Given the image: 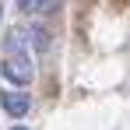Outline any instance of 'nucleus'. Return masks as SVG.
Listing matches in <instances>:
<instances>
[{
  "mask_svg": "<svg viewBox=\"0 0 130 130\" xmlns=\"http://www.w3.org/2000/svg\"><path fill=\"white\" fill-rule=\"evenodd\" d=\"M0 106H4L14 120H18V116H25V112H28V106H32V102H28V95H21V91H0Z\"/></svg>",
  "mask_w": 130,
  "mask_h": 130,
  "instance_id": "nucleus-2",
  "label": "nucleus"
},
{
  "mask_svg": "<svg viewBox=\"0 0 130 130\" xmlns=\"http://www.w3.org/2000/svg\"><path fill=\"white\" fill-rule=\"evenodd\" d=\"M28 39H32V46H35L39 53H46V49H49V32H46V28H39V25H32V28H28Z\"/></svg>",
  "mask_w": 130,
  "mask_h": 130,
  "instance_id": "nucleus-4",
  "label": "nucleus"
},
{
  "mask_svg": "<svg viewBox=\"0 0 130 130\" xmlns=\"http://www.w3.org/2000/svg\"><path fill=\"white\" fill-rule=\"evenodd\" d=\"M18 7L25 14H56L60 0H18Z\"/></svg>",
  "mask_w": 130,
  "mask_h": 130,
  "instance_id": "nucleus-3",
  "label": "nucleus"
},
{
  "mask_svg": "<svg viewBox=\"0 0 130 130\" xmlns=\"http://www.w3.org/2000/svg\"><path fill=\"white\" fill-rule=\"evenodd\" d=\"M14 85H28L32 77H35V67H32V56L28 53H7V60H4V67H0Z\"/></svg>",
  "mask_w": 130,
  "mask_h": 130,
  "instance_id": "nucleus-1",
  "label": "nucleus"
},
{
  "mask_svg": "<svg viewBox=\"0 0 130 130\" xmlns=\"http://www.w3.org/2000/svg\"><path fill=\"white\" fill-rule=\"evenodd\" d=\"M11 130H28V127H11Z\"/></svg>",
  "mask_w": 130,
  "mask_h": 130,
  "instance_id": "nucleus-5",
  "label": "nucleus"
}]
</instances>
